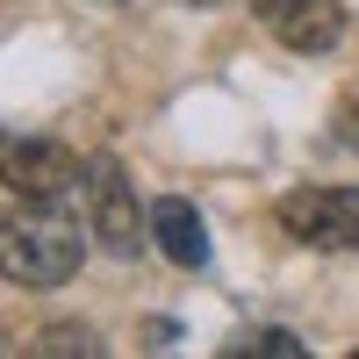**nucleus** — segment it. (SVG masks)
Here are the masks:
<instances>
[{"mask_svg": "<svg viewBox=\"0 0 359 359\" xmlns=\"http://www.w3.org/2000/svg\"><path fill=\"white\" fill-rule=\"evenodd\" d=\"M187 8H216V0H187Z\"/></svg>", "mask_w": 359, "mask_h": 359, "instance_id": "11", "label": "nucleus"}, {"mask_svg": "<svg viewBox=\"0 0 359 359\" xmlns=\"http://www.w3.org/2000/svg\"><path fill=\"white\" fill-rule=\"evenodd\" d=\"M29 352H43V359H65V352H79V359H94L101 345H94V331H72V323H50V331L29 345Z\"/></svg>", "mask_w": 359, "mask_h": 359, "instance_id": "8", "label": "nucleus"}, {"mask_svg": "<svg viewBox=\"0 0 359 359\" xmlns=\"http://www.w3.org/2000/svg\"><path fill=\"white\" fill-rule=\"evenodd\" d=\"M79 194H86V223H94L101 252H115V259H137V245L151 237V216H137V194H130L123 165H115V158H86Z\"/></svg>", "mask_w": 359, "mask_h": 359, "instance_id": "3", "label": "nucleus"}, {"mask_svg": "<svg viewBox=\"0 0 359 359\" xmlns=\"http://www.w3.org/2000/svg\"><path fill=\"white\" fill-rule=\"evenodd\" d=\"M86 180V165L50 137H22V144H0V187L22 194V201H65Z\"/></svg>", "mask_w": 359, "mask_h": 359, "instance_id": "4", "label": "nucleus"}, {"mask_svg": "<svg viewBox=\"0 0 359 359\" xmlns=\"http://www.w3.org/2000/svg\"><path fill=\"white\" fill-rule=\"evenodd\" d=\"M273 36L287 43V50H331L338 36H345V8L338 0H287V8L273 15Z\"/></svg>", "mask_w": 359, "mask_h": 359, "instance_id": "6", "label": "nucleus"}, {"mask_svg": "<svg viewBox=\"0 0 359 359\" xmlns=\"http://www.w3.org/2000/svg\"><path fill=\"white\" fill-rule=\"evenodd\" d=\"M252 8H259V15H266V22H273V15H280V8H287V0H252Z\"/></svg>", "mask_w": 359, "mask_h": 359, "instance_id": "10", "label": "nucleus"}, {"mask_svg": "<svg viewBox=\"0 0 359 359\" xmlns=\"http://www.w3.org/2000/svg\"><path fill=\"white\" fill-rule=\"evenodd\" d=\"M151 245L172 259V266H208V223H201V208L194 201H180V194H165V201H151Z\"/></svg>", "mask_w": 359, "mask_h": 359, "instance_id": "5", "label": "nucleus"}, {"mask_svg": "<svg viewBox=\"0 0 359 359\" xmlns=\"http://www.w3.org/2000/svg\"><path fill=\"white\" fill-rule=\"evenodd\" d=\"M338 137H345V144H352V151H359V94H352V101L338 108Z\"/></svg>", "mask_w": 359, "mask_h": 359, "instance_id": "9", "label": "nucleus"}, {"mask_svg": "<svg viewBox=\"0 0 359 359\" xmlns=\"http://www.w3.org/2000/svg\"><path fill=\"white\" fill-rule=\"evenodd\" d=\"M280 230L309 252H359V187H294V194H280Z\"/></svg>", "mask_w": 359, "mask_h": 359, "instance_id": "2", "label": "nucleus"}, {"mask_svg": "<svg viewBox=\"0 0 359 359\" xmlns=\"http://www.w3.org/2000/svg\"><path fill=\"white\" fill-rule=\"evenodd\" d=\"M79 252H86L79 223L57 216L50 201H29L22 216L0 223V280L15 287H65L79 273Z\"/></svg>", "mask_w": 359, "mask_h": 359, "instance_id": "1", "label": "nucleus"}, {"mask_svg": "<svg viewBox=\"0 0 359 359\" xmlns=\"http://www.w3.org/2000/svg\"><path fill=\"white\" fill-rule=\"evenodd\" d=\"M230 359H302V338H294V331H245V338H237V345H223Z\"/></svg>", "mask_w": 359, "mask_h": 359, "instance_id": "7", "label": "nucleus"}]
</instances>
